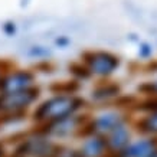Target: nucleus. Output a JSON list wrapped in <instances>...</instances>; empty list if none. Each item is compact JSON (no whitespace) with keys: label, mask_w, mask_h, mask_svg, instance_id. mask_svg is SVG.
Wrapping results in <instances>:
<instances>
[{"label":"nucleus","mask_w":157,"mask_h":157,"mask_svg":"<svg viewBox=\"0 0 157 157\" xmlns=\"http://www.w3.org/2000/svg\"><path fill=\"white\" fill-rule=\"evenodd\" d=\"M109 133H111V136L107 138V143L108 144H113L115 148H121L127 144V140H128L130 134H128L127 127H125L124 124L115 127V128L113 130V131H109Z\"/></svg>","instance_id":"nucleus-9"},{"label":"nucleus","mask_w":157,"mask_h":157,"mask_svg":"<svg viewBox=\"0 0 157 157\" xmlns=\"http://www.w3.org/2000/svg\"><path fill=\"white\" fill-rule=\"evenodd\" d=\"M134 127L138 133L143 134H157V109L147 113V115L136 120Z\"/></svg>","instance_id":"nucleus-8"},{"label":"nucleus","mask_w":157,"mask_h":157,"mask_svg":"<svg viewBox=\"0 0 157 157\" xmlns=\"http://www.w3.org/2000/svg\"><path fill=\"white\" fill-rule=\"evenodd\" d=\"M81 90L79 79H62L53 81L48 85V91L53 95H75Z\"/></svg>","instance_id":"nucleus-6"},{"label":"nucleus","mask_w":157,"mask_h":157,"mask_svg":"<svg viewBox=\"0 0 157 157\" xmlns=\"http://www.w3.org/2000/svg\"><path fill=\"white\" fill-rule=\"evenodd\" d=\"M121 86L114 81H98L95 88H92V97L98 101H108L111 98L120 97Z\"/></svg>","instance_id":"nucleus-5"},{"label":"nucleus","mask_w":157,"mask_h":157,"mask_svg":"<svg viewBox=\"0 0 157 157\" xmlns=\"http://www.w3.org/2000/svg\"><path fill=\"white\" fill-rule=\"evenodd\" d=\"M85 100L76 95H55L51 100L43 101L35 108L32 118L38 123L51 121L56 123L59 120L72 117L79 108L85 105Z\"/></svg>","instance_id":"nucleus-1"},{"label":"nucleus","mask_w":157,"mask_h":157,"mask_svg":"<svg viewBox=\"0 0 157 157\" xmlns=\"http://www.w3.org/2000/svg\"><path fill=\"white\" fill-rule=\"evenodd\" d=\"M33 72H42V74H52L56 69V65L52 61H40L33 65Z\"/></svg>","instance_id":"nucleus-12"},{"label":"nucleus","mask_w":157,"mask_h":157,"mask_svg":"<svg viewBox=\"0 0 157 157\" xmlns=\"http://www.w3.org/2000/svg\"><path fill=\"white\" fill-rule=\"evenodd\" d=\"M97 130H104V131H113L115 127L125 123V115L120 113H107L95 118Z\"/></svg>","instance_id":"nucleus-7"},{"label":"nucleus","mask_w":157,"mask_h":157,"mask_svg":"<svg viewBox=\"0 0 157 157\" xmlns=\"http://www.w3.org/2000/svg\"><path fill=\"white\" fill-rule=\"evenodd\" d=\"M35 79V72L28 69H16L3 79H0V92H12L19 91L32 85Z\"/></svg>","instance_id":"nucleus-4"},{"label":"nucleus","mask_w":157,"mask_h":157,"mask_svg":"<svg viewBox=\"0 0 157 157\" xmlns=\"http://www.w3.org/2000/svg\"><path fill=\"white\" fill-rule=\"evenodd\" d=\"M68 71L75 79H79V81H85V79H90L91 76L94 75L92 71L90 69V67L84 63V62H69L68 63Z\"/></svg>","instance_id":"nucleus-10"},{"label":"nucleus","mask_w":157,"mask_h":157,"mask_svg":"<svg viewBox=\"0 0 157 157\" xmlns=\"http://www.w3.org/2000/svg\"><path fill=\"white\" fill-rule=\"evenodd\" d=\"M40 95V88L30 85L28 88L12 92H0V111H13V109H25L35 102Z\"/></svg>","instance_id":"nucleus-3"},{"label":"nucleus","mask_w":157,"mask_h":157,"mask_svg":"<svg viewBox=\"0 0 157 157\" xmlns=\"http://www.w3.org/2000/svg\"><path fill=\"white\" fill-rule=\"evenodd\" d=\"M16 69H17V65L14 61L7 58H0V79H3L5 76H7Z\"/></svg>","instance_id":"nucleus-11"},{"label":"nucleus","mask_w":157,"mask_h":157,"mask_svg":"<svg viewBox=\"0 0 157 157\" xmlns=\"http://www.w3.org/2000/svg\"><path fill=\"white\" fill-rule=\"evenodd\" d=\"M138 92L144 94L146 97H157V81L144 82L138 85Z\"/></svg>","instance_id":"nucleus-13"},{"label":"nucleus","mask_w":157,"mask_h":157,"mask_svg":"<svg viewBox=\"0 0 157 157\" xmlns=\"http://www.w3.org/2000/svg\"><path fill=\"white\" fill-rule=\"evenodd\" d=\"M81 59L86 63L92 74L100 76H109L114 71H117L121 63L120 56L108 51H84L81 53Z\"/></svg>","instance_id":"nucleus-2"}]
</instances>
